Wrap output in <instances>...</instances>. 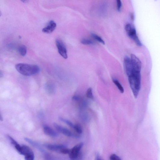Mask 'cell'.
<instances>
[{
	"label": "cell",
	"mask_w": 160,
	"mask_h": 160,
	"mask_svg": "<svg viewBox=\"0 0 160 160\" xmlns=\"http://www.w3.org/2000/svg\"><path fill=\"white\" fill-rule=\"evenodd\" d=\"M87 97L91 99H94V96L93 94L92 89L91 88H89L87 90L86 94Z\"/></svg>",
	"instance_id": "obj_20"
},
{
	"label": "cell",
	"mask_w": 160,
	"mask_h": 160,
	"mask_svg": "<svg viewBox=\"0 0 160 160\" xmlns=\"http://www.w3.org/2000/svg\"><path fill=\"white\" fill-rule=\"evenodd\" d=\"M44 131L46 134L51 137H57L58 135L57 132L48 126H45L44 127Z\"/></svg>",
	"instance_id": "obj_11"
},
{
	"label": "cell",
	"mask_w": 160,
	"mask_h": 160,
	"mask_svg": "<svg viewBox=\"0 0 160 160\" xmlns=\"http://www.w3.org/2000/svg\"><path fill=\"white\" fill-rule=\"evenodd\" d=\"M83 146V143H80L76 145L73 148L70 149L68 154L69 158L71 159H75L78 158L80 155V152Z\"/></svg>",
	"instance_id": "obj_5"
},
{
	"label": "cell",
	"mask_w": 160,
	"mask_h": 160,
	"mask_svg": "<svg viewBox=\"0 0 160 160\" xmlns=\"http://www.w3.org/2000/svg\"><path fill=\"white\" fill-rule=\"evenodd\" d=\"M128 80L134 97L137 98L140 89V72H133L132 74L128 76Z\"/></svg>",
	"instance_id": "obj_1"
},
{
	"label": "cell",
	"mask_w": 160,
	"mask_h": 160,
	"mask_svg": "<svg viewBox=\"0 0 160 160\" xmlns=\"http://www.w3.org/2000/svg\"><path fill=\"white\" fill-rule=\"evenodd\" d=\"M3 76V74L2 72L0 70V78L2 77Z\"/></svg>",
	"instance_id": "obj_25"
},
{
	"label": "cell",
	"mask_w": 160,
	"mask_h": 160,
	"mask_svg": "<svg viewBox=\"0 0 160 160\" xmlns=\"http://www.w3.org/2000/svg\"><path fill=\"white\" fill-rule=\"evenodd\" d=\"M110 159L111 160H121V159L118 156L115 154L112 155L110 157Z\"/></svg>",
	"instance_id": "obj_24"
},
{
	"label": "cell",
	"mask_w": 160,
	"mask_h": 160,
	"mask_svg": "<svg viewBox=\"0 0 160 160\" xmlns=\"http://www.w3.org/2000/svg\"><path fill=\"white\" fill-rule=\"evenodd\" d=\"M131 61L133 67V71L140 72L141 63L139 59L134 54L131 55Z\"/></svg>",
	"instance_id": "obj_9"
},
{
	"label": "cell",
	"mask_w": 160,
	"mask_h": 160,
	"mask_svg": "<svg viewBox=\"0 0 160 160\" xmlns=\"http://www.w3.org/2000/svg\"><path fill=\"white\" fill-rule=\"evenodd\" d=\"M75 131L79 134H82V126L79 124L74 125L73 128Z\"/></svg>",
	"instance_id": "obj_19"
},
{
	"label": "cell",
	"mask_w": 160,
	"mask_h": 160,
	"mask_svg": "<svg viewBox=\"0 0 160 160\" xmlns=\"http://www.w3.org/2000/svg\"><path fill=\"white\" fill-rule=\"evenodd\" d=\"M117 10L118 11H121L122 7V3L121 0H116Z\"/></svg>",
	"instance_id": "obj_22"
},
{
	"label": "cell",
	"mask_w": 160,
	"mask_h": 160,
	"mask_svg": "<svg viewBox=\"0 0 160 160\" xmlns=\"http://www.w3.org/2000/svg\"><path fill=\"white\" fill-rule=\"evenodd\" d=\"M55 128L58 131L68 137L78 138L79 137L77 135L72 133L69 130L64 127L60 126L58 124L54 123V124Z\"/></svg>",
	"instance_id": "obj_7"
},
{
	"label": "cell",
	"mask_w": 160,
	"mask_h": 160,
	"mask_svg": "<svg viewBox=\"0 0 160 160\" xmlns=\"http://www.w3.org/2000/svg\"><path fill=\"white\" fill-rule=\"evenodd\" d=\"M25 139L27 142L30 144V145L37 148L39 150L42 152H43L45 154V151L38 143L28 138H25Z\"/></svg>",
	"instance_id": "obj_13"
},
{
	"label": "cell",
	"mask_w": 160,
	"mask_h": 160,
	"mask_svg": "<svg viewBox=\"0 0 160 160\" xmlns=\"http://www.w3.org/2000/svg\"><path fill=\"white\" fill-rule=\"evenodd\" d=\"M96 158H96V159H97V160L100 159L99 155L98 154L97 155V157H96Z\"/></svg>",
	"instance_id": "obj_27"
},
{
	"label": "cell",
	"mask_w": 160,
	"mask_h": 160,
	"mask_svg": "<svg viewBox=\"0 0 160 160\" xmlns=\"http://www.w3.org/2000/svg\"><path fill=\"white\" fill-rule=\"evenodd\" d=\"M22 2H25L26 1V0H21Z\"/></svg>",
	"instance_id": "obj_28"
},
{
	"label": "cell",
	"mask_w": 160,
	"mask_h": 160,
	"mask_svg": "<svg viewBox=\"0 0 160 160\" xmlns=\"http://www.w3.org/2000/svg\"><path fill=\"white\" fill-rule=\"evenodd\" d=\"M15 67L19 72L26 76H30L36 74L40 71L39 68L36 65L20 63L17 64Z\"/></svg>",
	"instance_id": "obj_2"
},
{
	"label": "cell",
	"mask_w": 160,
	"mask_h": 160,
	"mask_svg": "<svg viewBox=\"0 0 160 160\" xmlns=\"http://www.w3.org/2000/svg\"><path fill=\"white\" fill-rule=\"evenodd\" d=\"M70 149H68L65 147L62 149L60 151V153L63 154H68L69 153Z\"/></svg>",
	"instance_id": "obj_23"
},
{
	"label": "cell",
	"mask_w": 160,
	"mask_h": 160,
	"mask_svg": "<svg viewBox=\"0 0 160 160\" xmlns=\"http://www.w3.org/2000/svg\"><path fill=\"white\" fill-rule=\"evenodd\" d=\"M125 30L128 35L133 40L136 44L139 46H142L136 30L132 25L130 23L127 24L125 26Z\"/></svg>",
	"instance_id": "obj_3"
},
{
	"label": "cell",
	"mask_w": 160,
	"mask_h": 160,
	"mask_svg": "<svg viewBox=\"0 0 160 160\" xmlns=\"http://www.w3.org/2000/svg\"><path fill=\"white\" fill-rule=\"evenodd\" d=\"M18 51L20 54L24 57L27 53V48L24 45H21L18 48Z\"/></svg>",
	"instance_id": "obj_14"
},
{
	"label": "cell",
	"mask_w": 160,
	"mask_h": 160,
	"mask_svg": "<svg viewBox=\"0 0 160 160\" xmlns=\"http://www.w3.org/2000/svg\"><path fill=\"white\" fill-rule=\"evenodd\" d=\"M56 27L57 24L56 23L53 21H51L47 26L43 29L42 31L45 33H51L54 30Z\"/></svg>",
	"instance_id": "obj_10"
},
{
	"label": "cell",
	"mask_w": 160,
	"mask_h": 160,
	"mask_svg": "<svg viewBox=\"0 0 160 160\" xmlns=\"http://www.w3.org/2000/svg\"><path fill=\"white\" fill-rule=\"evenodd\" d=\"M81 42L85 45H90L92 44L93 42L91 40L87 39L84 38L81 40Z\"/></svg>",
	"instance_id": "obj_21"
},
{
	"label": "cell",
	"mask_w": 160,
	"mask_h": 160,
	"mask_svg": "<svg viewBox=\"0 0 160 160\" xmlns=\"http://www.w3.org/2000/svg\"><path fill=\"white\" fill-rule=\"evenodd\" d=\"M46 89L47 92L50 94L53 93L55 91L54 86L51 83L48 84L46 85Z\"/></svg>",
	"instance_id": "obj_15"
},
{
	"label": "cell",
	"mask_w": 160,
	"mask_h": 160,
	"mask_svg": "<svg viewBox=\"0 0 160 160\" xmlns=\"http://www.w3.org/2000/svg\"><path fill=\"white\" fill-rule=\"evenodd\" d=\"M44 146L48 149L55 151H60L63 148L66 147L63 145L46 144Z\"/></svg>",
	"instance_id": "obj_12"
},
{
	"label": "cell",
	"mask_w": 160,
	"mask_h": 160,
	"mask_svg": "<svg viewBox=\"0 0 160 160\" xmlns=\"http://www.w3.org/2000/svg\"><path fill=\"white\" fill-rule=\"evenodd\" d=\"M25 156L26 160H33L35 156L33 152L28 146L26 145L21 146V151L20 154Z\"/></svg>",
	"instance_id": "obj_4"
},
{
	"label": "cell",
	"mask_w": 160,
	"mask_h": 160,
	"mask_svg": "<svg viewBox=\"0 0 160 160\" xmlns=\"http://www.w3.org/2000/svg\"><path fill=\"white\" fill-rule=\"evenodd\" d=\"M91 36L94 39L97 40V41L99 42L102 43L103 45L105 44V42H104L102 38L99 36L94 34H92Z\"/></svg>",
	"instance_id": "obj_17"
},
{
	"label": "cell",
	"mask_w": 160,
	"mask_h": 160,
	"mask_svg": "<svg viewBox=\"0 0 160 160\" xmlns=\"http://www.w3.org/2000/svg\"><path fill=\"white\" fill-rule=\"evenodd\" d=\"M113 82L117 86L120 92H121V93H123L124 92V89L123 87L121 84H120L118 82L116 79H114L113 80Z\"/></svg>",
	"instance_id": "obj_16"
},
{
	"label": "cell",
	"mask_w": 160,
	"mask_h": 160,
	"mask_svg": "<svg viewBox=\"0 0 160 160\" xmlns=\"http://www.w3.org/2000/svg\"><path fill=\"white\" fill-rule=\"evenodd\" d=\"M56 44L60 54L63 58L67 59L68 58V55L65 44L61 40L59 39H56Z\"/></svg>",
	"instance_id": "obj_6"
},
{
	"label": "cell",
	"mask_w": 160,
	"mask_h": 160,
	"mask_svg": "<svg viewBox=\"0 0 160 160\" xmlns=\"http://www.w3.org/2000/svg\"><path fill=\"white\" fill-rule=\"evenodd\" d=\"M3 119L2 115L0 114V121H3Z\"/></svg>",
	"instance_id": "obj_26"
},
{
	"label": "cell",
	"mask_w": 160,
	"mask_h": 160,
	"mask_svg": "<svg viewBox=\"0 0 160 160\" xmlns=\"http://www.w3.org/2000/svg\"><path fill=\"white\" fill-rule=\"evenodd\" d=\"M2 14V12L1 11H0V17L1 16Z\"/></svg>",
	"instance_id": "obj_29"
},
{
	"label": "cell",
	"mask_w": 160,
	"mask_h": 160,
	"mask_svg": "<svg viewBox=\"0 0 160 160\" xmlns=\"http://www.w3.org/2000/svg\"><path fill=\"white\" fill-rule=\"evenodd\" d=\"M124 63L125 72L128 76H129L132 74L133 71L131 59L128 57H125L124 58Z\"/></svg>",
	"instance_id": "obj_8"
},
{
	"label": "cell",
	"mask_w": 160,
	"mask_h": 160,
	"mask_svg": "<svg viewBox=\"0 0 160 160\" xmlns=\"http://www.w3.org/2000/svg\"><path fill=\"white\" fill-rule=\"evenodd\" d=\"M59 119L60 120V121L65 123L68 125L70 126L73 129L74 126V125L71 122L69 121V120L65 118H63L61 117H60L59 118Z\"/></svg>",
	"instance_id": "obj_18"
}]
</instances>
